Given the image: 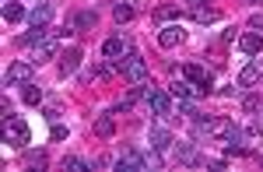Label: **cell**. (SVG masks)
I'll return each mask as SVG.
<instances>
[{"label":"cell","mask_w":263,"mask_h":172,"mask_svg":"<svg viewBox=\"0 0 263 172\" xmlns=\"http://www.w3.org/2000/svg\"><path fill=\"white\" fill-rule=\"evenodd\" d=\"M28 141H32L28 123H25L21 116H7V120H4V144H11V148H25Z\"/></svg>","instance_id":"cell-1"},{"label":"cell","mask_w":263,"mask_h":172,"mask_svg":"<svg viewBox=\"0 0 263 172\" xmlns=\"http://www.w3.org/2000/svg\"><path fill=\"white\" fill-rule=\"evenodd\" d=\"M116 67H120V74L130 81V85H144V81H147V60H144V56H137V53H130V56H126V60H120Z\"/></svg>","instance_id":"cell-2"},{"label":"cell","mask_w":263,"mask_h":172,"mask_svg":"<svg viewBox=\"0 0 263 172\" xmlns=\"http://www.w3.org/2000/svg\"><path fill=\"white\" fill-rule=\"evenodd\" d=\"M144 99H147V106L155 109V116H172V99H168V91L165 88H155V85H147L144 81Z\"/></svg>","instance_id":"cell-3"},{"label":"cell","mask_w":263,"mask_h":172,"mask_svg":"<svg viewBox=\"0 0 263 172\" xmlns=\"http://www.w3.org/2000/svg\"><path fill=\"white\" fill-rule=\"evenodd\" d=\"M130 53H134V43H130V35H112V39H105V46H102V56H105V60H112V64L126 60Z\"/></svg>","instance_id":"cell-4"},{"label":"cell","mask_w":263,"mask_h":172,"mask_svg":"<svg viewBox=\"0 0 263 172\" xmlns=\"http://www.w3.org/2000/svg\"><path fill=\"white\" fill-rule=\"evenodd\" d=\"M32 70H35L32 60H18V64H11V67H7V74H4V85H7V88L28 85V81H32Z\"/></svg>","instance_id":"cell-5"},{"label":"cell","mask_w":263,"mask_h":172,"mask_svg":"<svg viewBox=\"0 0 263 172\" xmlns=\"http://www.w3.org/2000/svg\"><path fill=\"white\" fill-rule=\"evenodd\" d=\"M99 22V11H78V14H70L67 25H63V32H91Z\"/></svg>","instance_id":"cell-6"},{"label":"cell","mask_w":263,"mask_h":172,"mask_svg":"<svg viewBox=\"0 0 263 172\" xmlns=\"http://www.w3.org/2000/svg\"><path fill=\"white\" fill-rule=\"evenodd\" d=\"M116 169H134V172H141V169H151V165H147V155H141V151L137 148H126L120 155V162H116Z\"/></svg>","instance_id":"cell-7"},{"label":"cell","mask_w":263,"mask_h":172,"mask_svg":"<svg viewBox=\"0 0 263 172\" xmlns=\"http://www.w3.org/2000/svg\"><path fill=\"white\" fill-rule=\"evenodd\" d=\"M256 81H263V60H249L239 70V88H253Z\"/></svg>","instance_id":"cell-8"},{"label":"cell","mask_w":263,"mask_h":172,"mask_svg":"<svg viewBox=\"0 0 263 172\" xmlns=\"http://www.w3.org/2000/svg\"><path fill=\"white\" fill-rule=\"evenodd\" d=\"M186 39V32H182V25H165L162 32H158V46L162 49H176V46Z\"/></svg>","instance_id":"cell-9"},{"label":"cell","mask_w":263,"mask_h":172,"mask_svg":"<svg viewBox=\"0 0 263 172\" xmlns=\"http://www.w3.org/2000/svg\"><path fill=\"white\" fill-rule=\"evenodd\" d=\"M168 95H176V99H190V95H207V91H203L200 85H193V81H190V78H182V81H172V85H168Z\"/></svg>","instance_id":"cell-10"},{"label":"cell","mask_w":263,"mask_h":172,"mask_svg":"<svg viewBox=\"0 0 263 172\" xmlns=\"http://www.w3.org/2000/svg\"><path fill=\"white\" fill-rule=\"evenodd\" d=\"M78 64H81V49H78V46L63 49L60 53V78H70V74L78 70Z\"/></svg>","instance_id":"cell-11"},{"label":"cell","mask_w":263,"mask_h":172,"mask_svg":"<svg viewBox=\"0 0 263 172\" xmlns=\"http://www.w3.org/2000/svg\"><path fill=\"white\" fill-rule=\"evenodd\" d=\"M182 74L193 81V85H200L203 91H211V85H214V78H211V70H203V67H197V64H186L182 67Z\"/></svg>","instance_id":"cell-12"},{"label":"cell","mask_w":263,"mask_h":172,"mask_svg":"<svg viewBox=\"0 0 263 172\" xmlns=\"http://www.w3.org/2000/svg\"><path fill=\"white\" fill-rule=\"evenodd\" d=\"M239 49L249 53V56L263 53V32H246V35H239Z\"/></svg>","instance_id":"cell-13"},{"label":"cell","mask_w":263,"mask_h":172,"mask_svg":"<svg viewBox=\"0 0 263 172\" xmlns=\"http://www.w3.org/2000/svg\"><path fill=\"white\" fill-rule=\"evenodd\" d=\"M49 18H53V4H49V0H39V7L28 14L32 28H46V25H49Z\"/></svg>","instance_id":"cell-14"},{"label":"cell","mask_w":263,"mask_h":172,"mask_svg":"<svg viewBox=\"0 0 263 172\" xmlns=\"http://www.w3.org/2000/svg\"><path fill=\"white\" fill-rule=\"evenodd\" d=\"M53 56H57V39L49 35L46 43L35 46V56H32V64H46V60H53Z\"/></svg>","instance_id":"cell-15"},{"label":"cell","mask_w":263,"mask_h":172,"mask_svg":"<svg viewBox=\"0 0 263 172\" xmlns=\"http://www.w3.org/2000/svg\"><path fill=\"white\" fill-rule=\"evenodd\" d=\"M172 144V133L165 127H151V151H165Z\"/></svg>","instance_id":"cell-16"},{"label":"cell","mask_w":263,"mask_h":172,"mask_svg":"<svg viewBox=\"0 0 263 172\" xmlns=\"http://www.w3.org/2000/svg\"><path fill=\"white\" fill-rule=\"evenodd\" d=\"M190 14H193V22L197 25H214L218 22V11H214V7H190Z\"/></svg>","instance_id":"cell-17"},{"label":"cell","mask_w":263,"mask_h":172,"mask_svg":"<svg viewBox=\"0 0 263 172\" xmlns=\"http://www.w3.org/2000/svg\"><path fill=\"white\" fill-rule=\"evenodd\" d=\"M21 99L28 102V106H39L42 102V88L35 81H28V85H21Z\"/></svg>","instance_id":"cell-18"},{"label":"cell","mask_w":263,"mask_h":172,"mask_svg":"<svg viewBox=\"0 0 263 172\" xmlns=\"http://www.w3.org/2000/svg\"><path fill=\"white\" fill-rule=\"evenodd\" d=\"M112 18H116V22H130V18H134V4H130V0H120V4H116V7H112Z\"/></svg>","instance_id":"cell-19"},{"label":"cell","mask_w":263,"mask_h":172,"mask_svg":"<svg viewBox=\"0 0 263 172\" xmlns=\"http://www.w3.org/2000/svg\"><path fill=\"white\" fill-rule=\"evenodd\" d=\"M53 32H46V28H32L28 35H21V46H39V43H46Z\"/></svg>","instance_id":"cell-20"},{"label":"cell","mask_w":263,"mask_h":172,"mask_svg":"<svg viewBox=\"0 0 263 172\" xmlns=\"http://www.w3.org/2000/svg\"><path fill=\"white\" fill-rule=\"evenodd\" d=\"M112 130H116L112 116H99L95 120V137H112Z\"/></svg>","instance_id":"cell-21"},{"label":"cell","mask_w":263,"mask_h":172,"mask_svg":"<svg viewBox=\"0 0 263 172\" xmlns=\"http://www.w3.org/2000/svg\"><path fill=\"white\" fill-rule=\"evenodd\" d=\"M21 18H25L21 4H14V0H7V4H4V22L11 25V22H21Z\"/></svg>","instance_id":"cell-22"},{"label":"cell","mask_w":263,"mask_h":172,"mask_svg":"<svg viewBox=\"0 0 263 172\" xmlns=\"http://www.w3.org/2000/svg\"><path fill=\"white\" fill-rule=\"evenodd\" d=\"M60 165H63V169H74V172H88V169H91V162H84V158H74V155H67Z\"/></svg>","instance_id":"cell-23"},{"label":"cell","mask_w":263,"mask_h":172,"mask_svg":"<svg viewBox=\"0 0 263 172\" xmlns=\"http://www.w3.org/2000/svg\"><path fill=\"white\" fill-rule=\"evenodd\" d=\"M172 18H179V7L176 4H165V7L155 11V22H172Z\"/></svg>","instance_id":"cell-24"},{"label":"cell","mask_w":263,"mask_h":172,"mask_svg":"<svg viewBox=\"0 0 263 172\" xmlns=\"http://www.w3.org/2000/svg\"><path fill=\"white\" fill-rule=\"evenodd\" d=\"M242 112H249V116L263 112V99H256V95H246V99H242Z\"/></svg>","instance_id":"cell-25"},{"label":"cell","mask_w":263,"mask_h":172,"mask_svg":"<svg viewBox=\"0 0 263 172\" xmlns=\"http://www.w3.org/2000/svg\"><path fill=\"white\" fill-rule=\"evenodd\" d=\"M25 165H28V169H42V165H46V151H28V155H25Z\"/></svg>","instance_id":"cell-26"},{"label":"cell","mask_w":263,"mask_h":172,"mask_svg":"<svg viewBox=\"0 0 263 172\" xmlns=\"http://www.w3.org/2000/svg\"><path fill=\"white\" fill-rule=\"evenodd\" d=\"M249 137H263V120H260V116L249 123Z\"/></svg>","instance_id":"cell-27"},{"label":"cell","mask_w":263,"mask_h":172,"mask_svg":"<svg viewBox=\"0 0 263 172\" xmlns=\"http://www.w3.org/2000/svg\"><path fill=\"white\" fill-rule=\"evenodd\" d=\"M49 137H53V141H63V137H67V127H60V123H53V133H49Z\"/></svg>","instance_id":"cell-28"},{"label":"cell","mask_w":263,"mask_h":172,"mask_svg":"<svg viewBox=\"0 0 263 172\" xmlns=\"http://www.w3.org/2000/svg\"><path fill=\"white\" fill-rule=\"evenodd\" d=\"M46 120L49 123H60V109H46Z\"/></svg>","instance_id":"cell-29"},{"label":"cell","mask_w":263,"mask_h":172,"mask_svg":"<svg viewBox=\"0 0 263 172\" xmlns=\"http://www.w3.org/2000/svg\"><path fill=\"white\" fill-rule=\"evenodd\" d=\"M249 25H253V28H263V14H253V18H249Z\"/></svg>","instance_id":"cell-30"},{"label":"cell","mask_w":263,"mask_h":172,"mask_svg":"<svg viewBox=\"0 0 263 172\" xmlns=\"http://www.w3.org/2000/svg\"><path fill=\"white\" fill-rule=\"evenodd\" d=\"M190 7H200V4H211V0H186Z\"/></svg>","instance_id":"cell-31"}]
</instances>
